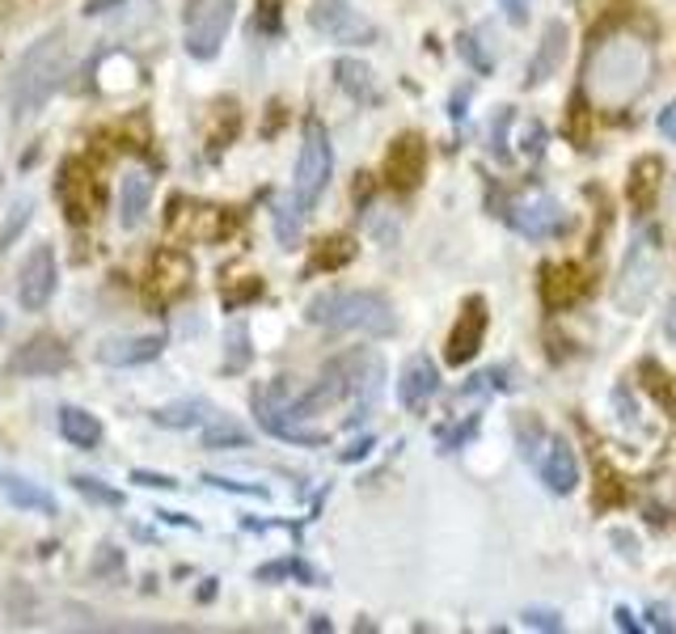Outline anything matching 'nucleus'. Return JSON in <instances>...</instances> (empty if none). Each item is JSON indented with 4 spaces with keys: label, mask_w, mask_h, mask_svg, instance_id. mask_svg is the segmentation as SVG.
Instances as JSON below:
<instances>
[{
    "label": "nucleus",
    "mask_w": 676,
    "mask_h": 634,
    "mask_svg": "<svg viewBox=\"0 0 676 634\" xmlns=\"http://www.w3.org/2000/svg\"><path fill=\"white\" fill-rule=\"evenodd\" d=\"M652 85V47L630 30H613L588 51L584 98L596 110H626Z\"/></svg>",
    "instance_id": "obj_1"
},
{
    "label": "nucleus",
    "mask_w": 676,
    "mask_h": 634,
    "mask_svg": "<svg viewBox=\"0 0 676 634\" xmlns=\"http://www.w3.org/2000/svg\"><path fill=\"white\" fill-rule=\"evenodd\" d=\"M68 68H72V47H68V34H63V30L42 34V39L21 56L13 77H9V110H13L18 123L30 119V115H39L42 106L51 102V93L63 85Z\"/></svg>",
    "instance_id": "obj_2"
},
{
    "label": "nucleus",
    "mask_w": 676,
    "mask_h": 634,
    "mask_svg": "<svg viewBox=\"0 0 676 634\" xmlns=\"http://www.w3.org/2000/svg\"><path fill=\"white\" fill-rule=\"evenodd\" d=\"M305 317L326 330H359V335L389 338L398 335V314L380 293H364V288H338V293H321L309 300Z\"/></svg>",
    "instance_id": "obj_3"
},
{
    "label": "nucleus",
    "mask_w": 676,
    "mask_h": 634,
    "mask_svg": "<svg viewBox=\"0 0 676 634\" xmlns=\"http://www.w3.org/2000/svg\"><path fill=\"white\" fill-rule=\"evenodd\" d=\"M659 275H664V254H659V232L643 229L634 232L630 250L622 258V271L613 284V300L622 314H643L652 293L659 288Z\"/></svg>",
    "instance_id": "obj_4"
},
{
    "label": "nucleus",
    "mask_w": 676,
    "mask_h": 634,
    "mask_svg": "<svg viewBox=\"0 0 676 634\" xmlns=\"http://www.w3.org/2000/svg\"><path fill=\"white\" fill-rule=\"evenodd\" d=\"M330 169H335L330 136H326V127L317 123V119H309V123H305V140H300V157H296V187H292L296 208L314 211V204L326 195Z\"/></svg>",
    "instance_id": "obj_5"
},
{
    "label": "nucleus",
    "mask_w": 676,
    "mask_h": 634,
    "mask_svg": "<svg viewBox=\"0 0 676 634\" xmlns=\"http://www.w3.org/2000/svg\"><path fill=\"white\" fill-rule=\"evenodd\" d=\"M232 13H237V0H195L187 9V21H182L187 56L211 60L220 51V42L229 39Z\"/></svg>",
    "instance_id": "obj_6"
},
{
    "label": "nucleus",
    "mask_w": 676,
    "mask_h": 634,
    "mask_svg": "<svg viewBox=\"0 0 676 634\" xmlns=\"http://www.w3.org/2000/svg\"><path fill=\"white\" fill-rule=\"evenodd\" d=\"M309 26L317 34L347 42V47H364V42L377 39V26L359 13L351 0H314L309 4Z\"/></svg>",
    "instance_id": "obj_7"
},
{
    "label": "nucleus",
    "mask_w": 676,
    "mask_h": 634,
    "mask_svg": "<svg viewBox=\"0 0 676 634\" xmlns=\"http://www.w3.org/2000/svg\"><path fill=\"white\" fill-rule=\"evenodd\" d=\"M507 225L528 237V241H549V237H563L570 225V216L563 211L558 199L549 195H528V199H516L511 211H507Z\"/></svg>",
    "instance_id": "obj_8"
},
{
    "label": "nucleus",
    "mask_w": 676,
    "mask_h": 634,
    "mask_svg": "<svg viewBox=\"0 0 676 634\" xmlns=\"http://www.w3.org/2000/svg\"><path fill=\"white\" fill-rule=\"evenodd\" d=\"M288 402H292V389L288 380H271L262 389H254V410H258V423L279 436V440H292V444H326L321 432H300L292 419H288Z\"/></svg>",
    "instance_id": "obj_9"
},
{
    "label": "nucleus",
    "mask_w": 676,
    "mask_h": 634,
    "mask_svg": "<svg viewBox=\"0 0 676 634\" xmlns=\"http://www.w3.org/2000/svg\"><path fill=\"white\" fill-rule=\"evenodd\" d=\"M56 284H60V267H56V250L39 241L30 258H26V267H21V279H18V300L26 314H39L51 305V296H56Z\"/></svg>",
    "instance_id": "obj_10"
},
{
    "label": "nucleus",
    "mask_w": 676,
    "mask_h": 634,
    "mask_svg": "<svg viewBox=\"0 0 676 634\" xmlns=\"http://www.w3.org/2000/svg\"><path fill=\"white\" fill-rule=\"evenodd\" d=\"M60 195H63V216H68L72 225H89L93 211H102L106 187L93 169H84L81 161H72V166H63Z\"/></svg>",
    "instance_id": "obj_11"
},
{
    "label": "nucleus",
    "mask_w": 676,
    "mask_h": 634,
    "mask_svg": "<svg viewBox=\"0 0 676 634\" xmlns=\"http://www.w3.org/2000/svg\"><path fill=\"white\" fill-rule=\"evenodd\" d=\"M422 166H427V148H422V136H398L389 152H385V166H380V178L385 187L394 190H415L422 178Z\"/></svg>",
    "instance_id": "obj_12"
},
{
    "label": "nucleus",
    "mask_w": 676,
    "mask_h": 634,
    "mask_svg": "<svg viewBox=\"0 0 676 634\" xmlns=\"http://www.w3.org/2000/svg\"><path fill=\"white\" fill-rule=\"evenodd\" d=\"M72 364V351L63 347L60 338H30L26 347H18L13 351V359H9V373L13 377H56V373H63Z\"/></svg>",
    "instance_id": "obj_13"
},
{
    "label": "nucleus",
    "mask_w": 676,
    "mask_h": 634,
    "mask_svg": "<svg viewBox=\"0 0 676 634\" xmlns=\"http://www.w3.org/2000/svg\"><path fill=\"white\" fill-rule=\"evenodd\" d=\"M537 453H541V457H533V462L541 469V483H546L554 495H570V491L579 486V465H575L570 444L563 440V436H549L546 432V440H541Z\"/></svg>",
    "instance_id": "obj_14"
},
{
    "label": "nucleus",
    "mask_w": 676,
    "mask_h": 634,
    "mask_svg": "<svg viewBox=\"0 0 676 634\" xmlns=\"http://www.w3.org/2000/svg\"><path fill=\"white\" fill-rule=\"evenodd\" d=\"M190 279H195V267H190V258L182 250H161L152 258V267H148V296L152 300H178V296L190 288Z\"/></svg>",
    "instance_id": "obj_15"
},
{
    "label": "nucleus",
    "mask_w": 676,
    "mask_h": 634,
    "mask_svg": "<svg viewBox=\"0 0 676 634\" xmlns=\"http://www.w3.org/2000/svg\"><path fill=\"white\" fill-rule=\"evenodd\" d=\"M351 377H356V402H351V423H364L380 402V385H385V359L377 351H351Z\"/></svg>",
    "instance_id": "obj_16"
},
{
    "label": "nucleus",
    "mask_w": 676,
    "mask_h": 634,
    "mask_svg": "<svg viewBox=\"0 0 676 634\" xmlns=\"http://www.w3.org/2000/svg\"><path fill=\"white\" fill-rule=\"evenodd\" d=\"M483 335H486V305L474 296V300H465L457 326L448 330V347H444L448 364H469V359L478 356V347H483Z\"/></svg>",
    "instance_id": "obj_17"
},
{
    "label": "nucleus",
    "mask_w": 676,
    "mask_h": 634,
    "mask_svg": "<svg viewBox=\"0 0 676 634\" xmlns=\"http://www.w3.org/2000/svg\"><path fill=\"white\" fill-rule=\"evenodd\" d=\"M166 351V335H123L106 338L98 347V364L106 368H136V364H152Z\"/></svg>",
    "instance_id": "obj_18"
},
{
    "label": "nucleus",
    "mask_w": 676,
    "mask_h": 634,
    "mask_svg": "<svg viewBox=\"0 0 676 634\" xmlns=\"http://www.w3.org/2000/svg\"><path fill=\"white\" fill-rule=\"evenodd\" d=\"M588 293V271L579 262H554L541 271V296L549 309H567Z\"/></svg>",
    "instance_id": "obj_19"
},
{
    "label": "nucleus",
    "mask_w": 676,
    "mask_h": 634,
    "mask_svg": "<svg viewBox=\"0 0 676 634\" xmlns=\"http://www.w3.org/2000/svg\"><path fill=\"white\" fill-rule=\"evenodd\" d=\"M440 394V373H436V364L427 356H415L406 359V368H401V380H398V398L406 410H422L427 402Z\"/></svg>",
    "instance_id": "obj_20"
},
{
    "label": "nucleus",
    "mask_w": 676,
    "mask_h": 634,
    "mask_svg": "<svg viewBox=\"0 0 676 634\" xmlns=\"http://www.w3.org/2000/svg\"><path fill=\"white\" fill-rule=\"evenodd\" d=\"M567 42H570V30L567 21H549L546 34H541V47H537V56H533V63H528V89H537V85H546L558 68H563V60H567Z\"/></svg>",
    "instance_id": "obj_21"
},
{
    "label": "nucleus",
    "mask_w": 676,
    "mask_h": 634,
    "mask_svg": "<svg viewBox=\"0 0 676 634\" xmlns=\"http://www.w3.org/2000/svg\"><path fill=\"white\" fill-rule=\"evenodd\" d=\"M148 204H152V178H148L145 169H131L123 178V195H119V220H123V229H136V225L145 220Z\"/></svg>",
    "instance_id": "obj_22"
},
{
    "label": "nucleus",
    "mask_w": 676,
    "mask_h": 634,
    "mask_svg": "<svg viewBox=\"0 0 676 634\" xmlns=\"http://www.w3.org/2000/svg\"><path fill=\"white\" fill-rule=\"evenodd\" d=\"M211 415H216L211 402L187 398V402H169L161 410H152V423H157V427H178V432H187V427H203Z\"/></svg>",
    "instance_id": "obj_23"
},
{
    "label": "nucleus",
    "mask_w": 676,
    "mask_h": 634,
    "mask_svg": "<svg viewBox=\"0 0 676 634\" xmlns=\"http://www.w3.org/2000/svg\"><path fill=\"white\" fill-rule=\"evenodd\" d=\"M335 77H338V85L347 89V98H356V102H364V106L380 102V85H377V77H372V68H368V63L338 60Z\"/></svg>",
    "instance_id": "obj_24"
},
{
    "label": "nucleus",
    "mask_w": 676,
    "mask_h": 634,
    "mask_svg": "<svg viewBox=\"0 0 676 634\" xmlns=\"http://www.w3.org/2000/svg\"><path fill=\"white\" fill-rule=\"evenodd\" d=\"M60 436L72 448H98L102 444V423L93 419L81 406H63L60 410Z\"/></svg>",
    "instance_id": "obj_25"
},
{
    "label": "nucleus",
    "mask_w": 676,
    "mask_h": 634,
    "mask_svg": "<svg viewBox=\"0 0 676 634\" xmlns=\"http://www.w3.org/2000/svg\"><path fill=\"white\" fill-rule=\"evenodd\" d=\"M4 495L13 507H26V512H39V516H56V499L42 491V486L26 483V478H0Z\"/></svg>",
    "instance_id": "obj_26"
},
{
    "label": "nucleus",
    "mask_w": 676,
    "mask_h": 634,
    "mask_svg": "<svg viewBox=\"0 0 676 634\" xmlns=\"http://www.w3.org/2000/svg\"><path fill=\"white\" fill-rule=\"evenodd\" d=\"M659 161L655 157H643L638 166H634V178H630V204L634 208H647L655 199V190H659Z\"/></svg>",
    "instance_id": "obj_27"
},
{
    "label": "nucleus",
    "mask_w": 676,
    "mask_h": 634,
    "mask_svg": "<svg viewBox=\"0 0 676 634\" xmlns=\"http://www.w3.org/2000/svg\"><path fill=\"white\" fill-rule=\"evenodd\" d=\"M356 258V246H351V237H326L314 254V271H335V267H347Z\"/></svg>",
    "instance_id": "obj_28"
},
{
    "label": "nucleus",
    "mask_w": 676,
    "mask_h": 634,
    "mask_svg": "<svg viewBox=\"0 0 676 634\" xmlns=\"http://www.w3.org/2000/svg\"><path fill=\"white\" fill-rule=\"evenodd\" d=\"M300 220H305V211L296 208V199L275 204V237H279V246H288V250H292L296 241H300Z\"/></svg>",
    "instance_id": "obj_29"
},
{
    "label": "nucleus",
    "mask_w": 676,
    "mask_h": 634,
    "mask_svg": "<svg viewBox=\"0 0 676 634\" xmlns=\"http://www.w3.org/2000/svg\"><path fill=\"white\" fill-rule=\"evenodd\" d=\"M72 491H77V495H84L89 504L123 507V491H115V486L98 483V478H84V474H77V478H72Z\"/></svg>",
    "instance_id": "obj_30"
},
{
    "label": "nucleus",
    "mask_w": 676,
    "mask_h": 634,
    "mask_svg": "<svg viewBox=\"0 0 676 634\" xmlns=\"http://www.w3.org/2000/svg\"><path fill=\"white\" fill-rule=\"evenodd\" d=\"M288 575L305 579V584H317V571L305 567L300 558H284V563H267V567H258V579H262V584H271V579H288Z\"/></svg>",
    "instance_id": "obj_31"
},
{
    "label": "nucleus",
    "mask_w": 676,
    "mask_h": 634,
    "mask_svg": "<svg viewBox=\"0 0 676 634\" xmlns=\"http://www.w3.org/2000/svg\"><path fill=\"white\" fill-rule=\"evenodd\" d=\"M203 448H250V432L237 427V423L208 427V432H203Z\"/></svg>",
    "instance_id": "obj_32"
},
{
    "label": "nucleus",
    "mask_w": 676,
    "mask_h": 634,
    "mask_svg": "<svg viewBox=\"0 0 676 634\" xmlns=\"http://www.w3.org/2000/svg\"><path fill=\"white\" fill-rule=\"evenodd\" d=\"M30 208H34V199H18V204L9 208V220H4V229H0V254L18 241V232L26 229V220H30Z\"/></svg>",
    "instance_id": "obj_33"
},
{
    "label": "nucleus",
    "mask_w": 676,
    "mask_h": 634,
    "mask_svg": "<svg viewBox=\"0 0 676 634\" xmlns=\"http://www.w3.org/2000/svg\"><path fill=\"white\" fill-rule=\"evenodd\" d=\"M483 427V415H469V419L461 423V427H448V432H440V444H444V453H453V448H461L474 432Z\"/></svg>",
    "instance_id": "obj_34"
},
{
    "label": "nucleus",
    "mask_w": 676,
    "mask_h": 634,
    "mask_svg": "<svg viewBox=\"0 0 676 634\" xmlns=\"http://www.w3.org/2000/svg\"><path fill=\"white\" fill-rule=\"evenodd\" d=\"M229 368H246L250 364V338H246V330L241 326H232V335H229Z\"/></svg>",
    "instance_id": "obj_35"
},
{
    "label": "nucleus",
    "mask_w": 676,
    "mask_h": 634,
    "mask_svg": "<svg viewBox=\"0 0 676 634\" xmlns=\"http://www.w3.org/2000/svg\"><path fill=\"white\" fill-rule=\"evenodd\" d=\"M525 622L533 631H563V617L554 610H525Z\"/></svg>",
    "instance_id": "obj_36"
},
{
    "label": "nucleus",
    "mask_w": 676,
    "mask_h": 634,
    "mask_svg": "<svg viewBox=\"0 0 676 634\" xmlns=\"http://www.w3.org/2000/svg\"><path fill=\"white\" fill-rule=\"evenodd\" d=\"M131 483L152 486V491H173L178 478H169V474H152V469H131Z\"/></svg>",
    "instance_id": "obj_37"
},
{
    "label": "nucleus",
    "mask_w": 676,
    "mask_h": 634,
    "mask_svg": "<svg viewBox=\"0 0 676 634\" xmlns=\"http://www.w3.org/2000/svg\"><path fill=\"white\" fill-rule=\"evenodd\" d=\"M93 571H98V575H119V571H123V554L115 546H102V554L93 558Z\"/></svg>",
    "instance_id": "obj_38"
},
{
    "label": "nucleus",
    "mask_w": 676,
    "mask_h": 634,
    "mask_svg": "<svg viewBox=\"0 0 676 634\" xmlns=\"http://www.w3.org/2000/svg\"><path fill=\"white\" fill-rule=\"evenodd\" d=\"M461 56H465L469 63H474L478 72H490V68H495V63H490V56H486V51H478L474 34H461Z\"/></svg>",
    "instance_id": "obj_39"
},
{
    "label": "nucleus",
    "mask_w": 676,
    "mask_h": 634,
    "mask_svg": "<svg viewBox=\"0 0 676 634\" xmlns=\"http://www.w3.org/2000/svg\"><path fill=\"white\" fill-rule=\"evenodd\" d=\"M208 486H220V491H237V495H254V499H267V486H246V483H229V478H216V474H208L203 478Z\"/></svg>",
    "instance_id": "obj_40"
},
{
    "label": "nucleus",
    "mask_w": 676,
    "mask_h": 634,
    "mask_svg": "<svg viewBox=\"0 0 676 634\" xmlns=\"http://www.w3.org/2000/svg\"><path fill=\"white\" fill-rule=\"evenodd\" d=\"M507 123H511V110H504V115H499V119H495V136H490V140H495V157H507Z\"/></svg>",
    "instance_id": "obj_41"
},
{
    "label": "nucleus",
    "mask_w": 676,
    "mask_h": 634,
    "mask_svg": "<svg viewBox=\"0 0 676 634\" xmlns=\"http://www.w3.org/2000/svg\"><path fill=\"white\" fill-rule=\"evenodd\" d=\"M499 4H504L507 21H516V26H525V21H528V4H533V0H499Z\"/></svg>",
    "instance_id": "obj_42"
},
{
    "label": "nucleus",
    "mask_w": 676,
    "mask_h": 634,
    "mask_svg": "<svg viewBox=\"0 0 676 634\" xmlns=\"http://www.w3.org/2000/svg\"><path fill=\"white\" fill-rule=\"evenodd\" d=\"M659 131H664L668 140H676V102L659 110Z\"/></svg>",
    "instance_id": "obj_43"
},
{
    "label": "nucleus",
    "mask_w": 676,
    "mask_h": 634,
    "mask_svg": "<svg viewBox=\"0 0 676 634\" xmlns=\"http://www.w3.org/2000/svg\"><path fill=\"white\" fill-rule=\"evenodd\" d=\"M368 448H372V440H359V444H351V448H342V453H338V462H359V457H364V453H368Z\"/></svg>",
    "instance_id": "obj_44"
},
{
    "label": "nucleus",
    "mask_w": 676,
    "mask_h": 634,
    "mask_svg": "<svg viewBox=\"0 0 676 634\" xmlns=\"http://www.w3.org/2000/svg\"><path fill=\"white\" fill-rule=\"evenodd\" d=\"M664 330H668V338L676 343V300H673V309H668V317H664Z\"/></svg>",
    "instance_id": "obj_45"
},
{
    "label": "nucleus",
    "mask_w": 676,
    "mask_h": 634,
    "mask_svg": "<svg viewBox=\"0 0 676 634\" xmlns=\"http://www.w3.org/2000/svg\"><path fill=\"white\" fill-rule=\"evenodd\" d=\"M617 622H622V631H638V626H634V617H630V610H617Z\"/></svg>",
    "instance_id": "obj_46"
},
{
    "label": "nucleus",
    "mask_w": 676,
    "mask_h": 634,
    "mask_svg": "<svg viewBox=\"0 0 676 634\" xmlns=\"http://www.w3.org/2000/svg\"><path fill=\"white\" fill-rule=\"evenodd\" d=\"M0 335H4V317H0Z\"/></svg>",
    "instance_id": "obj_47"
}]
</instances>
